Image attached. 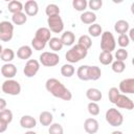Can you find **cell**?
<instances>
[{
    "mask_svg": "<svg viewBox=\"0 0 134 134\" xmlns=\"http://www.w3.org/2000/svg\"><path fill=\"white\" fill-rule=\"evenodd\" d=\"M45 88L54 97L61 98L63 100H70L72 98V93L70 90L67 89L58 79H48L45 83Z\"/></svg>",
    "mask_w": 134,
    "mask_h": 134,
    "instance_id": "cell-1",
    "label": "cell"
},
{
    "mask_svg": "<svg viewBox=\"0 0 134 134\" xmlns=\"http://www.w3.org/2000/svg\"><path fill=\"white\" fill-rule=\"evenodd\" d=\"M87 54H88V50L86 48H84L80 44H75L66 52L65 58L69 63L72 64V63H77L81 60L85 59Z\"/></svg>",
    "mask_w": 134,
    "mask_h": 134,
    "instance_id": "cell-2",
    "label": "cell"
},
{
    "mask_svg": "<svg viewBox=\"0 0 134 134\" xmlns=\"http://www.w3.org/2000/svg\"><path fill=\"white\" fill-rule=\"evenodd\" d=\"M116 47V42L113 34L111 31H103L102 38H100V48L103 51L106 52H111L115 50Z\"/></svg>",
    "mask_w": 134,
    "mask_h": 134,
    "instance_id": "cell-3",
    "label": "cell"
},
{
    "mask_svg": "<svg viewBox=\"0 0 134 134\" xmlns=\"http://www.w3.org/2000/svg\"><path fill=\"white\" fill-rule=\"evenodd\" d=\"M105 118L107 122L112 127H119L124 122V116L116 108H109L106 112Z\"/></svg>",
    "mask_w": 134,
    "mask_h": 134,
    "instance_id": "cell-4",
    "label": "cell"
},
{
    "mask_svg": "<svg viewBox=\"0 0 134 134\" xmlns=\"http://www.w3.org/2000/svg\"><path fill=\"white\" fill-rule=\"evenodd\" d=\"M40 63L45 67H54L60 63V57L57 52L44 51L39 57Z\"/></svg>",
    "mask_w": 134,
    "mask_h": 134,
    "instance_id": "cell-5",
    "label": "cell"
},
{
    "mask_svg": "<svg viewBox=\"0 0 134 134\" xmlns=\"http://www.w3.org/2000/svg\"><path fill=\"white\" fill-rule=\"evenodd\" d=\"M1 90L3 93L8 95H18L21 92V85L13 79L5 80L1 85Z\"/></svg>",
    "mask_w": 134,
    "mask_h": 134,
    "instance_id": "cell-6",
    "label": "cell"
},
{
    "mask_svg": "<svg viewBox=\"0 0 134 134\" xmlns=\"http://www.w3.org/2000/svg\"><path fill=\"white\" fill-rule=\"evenodd\" d=\"M14 36V24L9 21L0 22V40L3 42H8Z\"/></svg>",
    "mask_w": 134,
    "mask_h": 134,
    "instance_id": "cell-7",
    "label": "cell"
},
{
    "mask_svg": "<svg viewBox=\"0 0 134 134\" xmlns=\"http://www.w3.org/2000/svg\"><path fill=\"white\" fill-rule=\"evenodd\" d=\"M47 25H48V29L54 34H60L64 29V22H63L62 18L60 17V15L48 17Z\"/></svg>",
    "mask_w": 134,
    "mask_h": 134,
    "instance_id": "cell-8",
    "label": "cell"
},
{
    "mask_svg": "<svg viewBox=\"0 0 134 134\" xmlns=\"http://www.w3.org/2000/svg\"><path fill=\"white\" fill-rule=\"evenodd\" d=\"M39 69H40V62L35 59H29L27 60L23 68V73L27 77H32L38 73Z\"/></svg>",
    "mask_w": 134,
    "mask_h": 134,
    "instance_id": "cell-9",
    "label": "cell"
},
{
    "mask_svg": "<svg viewBox=\"0 0 134 134\" xmlns=\"http://www.w3.org/2000/svg\"><path fill=\"white\" fill-rule=\"evenodd\" d=\"M114 104L117 106V108H121L126 110H132L134 108L133 100L130 97H128L126 94H119Z\"/></svg>",
    "mask_w": 134,
    "mask_h": 134,
    "instance_id": "cell-10",
    "label": "cell"
},
{
    "mask_svg": "<svg viewBox=\"0 0 134 134\" xmlns=\"http://www.w3.org/2000/svg\"><path fill=\"white\" fill-rule=\"evenodd\" d=\"M119 92H122V94H132L134 93V79L129 77L125 79L119 83L118 87Z\"/></svg>",
    "mask_w": 134,
    "mask_h": 134,
    "instance_id": "cell-11",
    "label": "cell"
},
{
    "mask_svg": "<svg viewBox=\"0 0 134 134\" xmlns=\"http://www.w3.org/2000/svg\"><path fill=\"white\" fill-rule=\"evenodd\" d=\"M84 129L88 134H95L99 129V124L95 118L89 117L84 121Z\"/></svg>",
    "mask_w": 134,
    "mask_h": 134,
    "instance_id": "cell-12",
    "label": "cell"
},
{
    "mask_svg": "<svg viewBox=\"0 0 134 134\" xmlns=\"http://www.w3.org/2000/svg\"><path fill=\"white\" fill-rule=\"evenodd\" d=\"M1 74L6 80L13 79L17 74V67L14 64H12V63H5L1 67Z\"/></svg>",
    "mask_w": 134,
    "mask_h": 134,
    "instance_id": "cell-13",
    "label": "cell"
},
{
    "mask_svg": "<svg viewBox=\"0 0 134 134\" xmlns=\"http://www.w3.org/2000/svg\"><path fill=\"white\" fill-rule=\"evenodd\" d=\"M23 9L25 10V15L26 16H36L39 12V5L38 2L35 0H28L25 2V4L23 5Z\"/></svg>",
    "mask_w": 134,
    "mask_h": 134,
    "instance_id": "cell-14",
    "label": "cell"
},
{
    "mask_svg": "<svg viewBox=\"0 0 134 134\" xmlns=\"http://www.w3.org/2000/svg\"><path fill=\"white\" fill-rule=\"evenodd\" d=\"M50 32L51 31L48 29V27H40V28L37 29L36 35H35L34 38H36L37 40H40V41H42V42L47 44V42L51 38V34Z\"/></svg>",
    "mask_w": 134,
    "mask_h": 134,
    "instance_id": "cell-15",
    "label": "cell"
},
{
    "mask_svg": "<svg viewBox=\"0 0 134 134\" xmlns=\"http://www.w3.org/2000/svg\"><path fill=\"white\" fill-rule=\"evenodd\" d=\"M20 126L24 129L30 130V129H32L37 126V120L31 115H23L20 118Z\"/></svg>",
    "mask_w": 134,
    "mask_h": 134,
    "instance_id": "cell-16",
    "label": "cell"
},
{
    "mask_svg": "<svg viewBox=\"0 0 134 134\" xmlns=\"http://www.w3.org/2000/svg\"><path fill=\"white\" fill-rule=\"evenodd\" d=\"M32 54V49L28 45H22L17 50V57L20 60H29Z\"/></svg>",
    "mask_w": 134,
    "mask_h": 134,
    "instance_id": "cell-17",
    "label": "cell"
},
{
    "mask_svg": "<svg viewBox=\"0 0 134 134\" xmlns=\"http://www.w3.org/2000/svg\"><path fill=\"white\" fill-rule=\"evenodd\" d=\"M86 96L89 100L91 102H94V103H97L102 99L103 97V94L100 92L99 89L97 88H89L87 91H86Z\"/></svg>",
    "mask_w": 134,
    "mask_h": 134,
    "instance_id": "cell-18",
    "label": "cell"
},
{
    "mask_svg": "<svg viewBox=\"0 0 134 134\" xmlns=\"http://www.w3.org/2000/svg\"><path fill=\"white\" fill-rule=\"evenodd\" d=\"M130 29L129 22L126 20H118L114 24V30L119 35H125Z\"/></svg>",
    "mask_w": 134,
    "mask_h": 134,
    "instance_id": "cell-19",
    "label": "cell"
},
{
    "mask_svg": "<svg viewBox=\"0 0 134 134\" xmlns=\"http://www.w3.org/2000/svg\"><path fill=\"white\" fill-rule=\"evenodd\" d=\"M60 39H61L63 45H65V46H71V45H73V43L75 41V36H74V34L72 31L66 30V31H64L62 34V36H61Z\"/></svg>",
    "mask_w": 134,
    "mask_h": 134,
    "instance_id": "cell-20",
    "label": "cell"
},
{
    "mask_svg": "<svg viewBox=\"0 0 134 134\" xmlns=\"http://www.w3.org/2000/svg\"><path fill=\"white\" fill-rule=\"evenodd\" d=\"M39 120H40L42 126H45V127L50 126L52 124V120H53V115L49 111H42L40 113Z\"/></svg>",
    "mask_w": 134,
    "mask_h": 134,
    "instance_id": "cell-21",
    "label": "cell"
},
{
    "mask_svg": "<svg viewBox=\"0 0 134 134\" xmlns=\"http://www.w3.org/2000/svg\"><path fill=\"white\" fill-rule=\"evenodd\" d=\"M80 19L84 24H93L96 20V15L91 10H87V12H83Z\"/></svg>",
    "mask_w": 134,
    "mask_h": 134,
    "instance_id": "cell-22",
    "label": "cell"
},
{
    "mask_svg": "<svg viewBox=\"0 0 134 134\" xmlns=\"http://www.w3.org/2000/svg\"><path fill=\"white\" fill-rule=\"evenodd\" d=\"M102 75V70L98 66H89L88 68V77L89 81H97Z\"/></svg>",
    "mask_w": 134,
    "mask_h": 134,
    "instance_id": "cell-23",
    "label": "cell"
},
{
    "mask_svg": "<svg viewBox=\"0 0 134 134\" xmlns=\"http://www.w3.org/2000/svg\"><path fill=\"white\" fill-rule=\"evenodd\" d=\"M48 45H49V48L52 50V52H57V51H60L62 48H63V43L61 41L60 38H57V37H52L50 38V40L48 41Z\"/></svg>",
    "mask_w": 134,
    "mask_h": 134,
    "instance_id": "cell-24",
    "label": "cell"
},
{
    "mask_svg": "<svg viewBox=\"0 0 134 134\" xmlns=\"http://www.w3.org/2000/svg\"><path fill=\"white\" fill-rule=\"evenodd\" d=\"M26 21H27V16L23 12L13 14V16H12V23L15 25H22Z\"/></svg>",
    "mask_w": 134,
    "mask_h": 134,
    "instance_id": "cell-25",
    "label": "cell"
},
{
    "mask_svg": "<svg viewBox=\"0 0 134 134\" xmlns=\"http://www.w3.org/2000/svg\"><path fill=\"white\" fill-rule=\"evenodd\" d=\"M0 59L5 63H10L15 59V52L12 48H4L0 54Z\"/></svg>",
    "mask_w": 134,
    "mask_h": 134,
    "instance_id": "cell-26",
    "label": "cell"
},
{
    "mask_svg": "<svg viewBox=\"0 0 134 134\" xmlns=\"http://www.w3.org/2000/svg\"><path fill=\"white\" fill-rule=\"evenodd\" d=\"M7 9L8 12H10L12 14H16V13H20L23 10V4L20 1L17 0H13L8 3L7 5Z\"/></svg>",
    "mask_w": 134,
    "mask_h": 134,
    "instance_id": "cell-27",
    "label": "cell"
},
{
    "mask_svg": "<svg viewBox=\"0 0 134 134\" xmlns=\"http://www.w3.org/2000/svg\"><path fill=\"white\" fill-rule=\"evenodd\" d=\"M88 32H89L90 36L96 38V37L102 36V34H103V28H102V26H100L99 24L93 23V24L89 25V27H88Z\"/></svg>",
    "mask_w": 134,
    "mask_h": 134,
    "instance_id": "cell-28",
    "label": "cell"
},
{
    "mask_svg": "<svg viewBox=\"0 0 134 134\" xmlns=\"http://www.w3.org/2000/svg\"><path fill=\"white\" fill-rule=\"evenodd\" d=\"M98 61L103 64V65H109L112 64L113 62V54L111 52H106V51H102L98 55Z\"/></svg>",
    "mask_w": 134,
    "mask_h": 134,
    "instance_id": "cell-29",
    "label": "cell"
},
{
    "mask_svg": "<svg viewBox=\"0 0 134 134\" xmlns=\"http://www.w3.org/2000/svg\"><path fill=\"white\" fill-rule=\"evenodd\" d=\"M88 68L89 65H82L76 70V75L81 81H89L88 77Z\"/></svg>",
    "mask_w": 134,
    "mask_h": 134,
    "instance_id": "cell-30",
    "label": "cell"
},
{
    "mask_svg": "<svg viewBox=\"0 0 134 134\" xmlns=\"http://www.w3.org/2000/svg\"><path fill=\"white\" fill-rule=\"evenodd\" d=\"M75 72L74 67L71 64H64L61 67V74L65 77H71Z\"/></svg>",
    "mask_w": 134,
    "mask_h": 134,
    "instance_id": "cell-31",
    "label": "cell"
},
{
    "mask_svg": "<svg viewBox=\"0 0 134 134\" xmlns=\"http://www.w3.org/2000/svg\"><path fill=\"white\" fill-rule=\"evenodd\" d=\"M77 44H80L81 46H83L84 48H86L87 50L92 46V40L90 38V36L88 35H83L79 38L77 40Z\"/></svg>",
    "mask_w": 134,
    "mask_h": 134,
    "instance_id": "cell-32",
    "label": "cell"
},
{
    "mask_svg": "<svg viewBox=\"0 0 134 134\" xmlns=\"http://www.w3.org/2000/svg\"><path fill=\"white\" fill-rule=\"evenodd\" d=\"M0 119L6 122L7 125L13 120V112L9 109H3L0 111Z\"/></svg>",
    "mask_w": 134,
    "mask_h": 134,
    "instance_id": "cell-33",
    "label": "cell"
},
{
    "mask_svg": "<svg viewBox=\"0 0 134 134\" xmlns=\"http://www.w3.org/2000/svg\"><path fill=\"white\" fill-rule=\"evenodd\" d=\"M45 14L50 17V16H55V15H60V8L57 4H53V3H50L46 6L45 8Z\"/></svg>",
    "mask_w": 134,
    "mask_h": 134,
    "instance_id": "cell-34",
    "label": "cell"
},
{
    "mask_svg": "<svg viewBox=\"0 0 134 134\" xmlns=\"http://www.w3.org/2000/svg\"><path fill=\"white\" fill-rule=\"evenodd\" d=\"M112 70L115 72V73H121V72H124L125 71V69H126V64H125V62H122V61H117V60H115L114 62H112Z\"/></svg>",
    "mask_w": 134,
    "mask_h": 134,
    "instance_id": "cell-35",
    "label": "cell"
},
{
    "mask_svg": "<svg viewBox=\"0 0 134 134\" xmlns=\"http://www.w3.org/2000/svg\"><path fill=\"white\" fill-rule=\"evenodd\" d=\"M72 6L77 12H84L86 9V7L88 6V2L86 0H73Z\"/></svg>",
    "mask_w": 134,
    "mask_h": 134,
    "instance_id": "cell-36",
    "label": "cell"
},
{
    "mask_svg": "<svg viewBox=\"0 0 134 134\" xmlns=\"http://www.w3.org/2000/svg\"><path fill=\"white\" fill-rule=\"evenodd\" d=\"M48 133L49 134H64V129H63L61 124L54 122V124H51L49 126Z\"/></svg>",
    "mask_w": 134,
    "mask_h": 134,
    "instance_id": "cell-37",
    "label": "cell"
},
{
    "mask_svg": "<svg viewBox=\"0 0 134 134\" xmlns=\"http://www.w3.org/2000/svg\"><path fill=\"white\" fill-rule=\"evenodd\" d=\"M119 94H120V92H119L118 88H116V87H111V88L109 89V92H108V97H109L110 103L114 104V103L116 102V99H117V97H118Z\"/></svg>",
    "mask_w": 134,
    "mask_h": 134,
    "instance_id": "cell-38",
    "label": "cell"
},
{
    "mask_svg": "<svg viewBox=\"0 0 134 134\" xmlns=\"http://www.w3.org/2000/svg\"><path fill=\"white\" fill-rule=\"evenodd\" d=\"M87 109H88V112L92 115V116H96L99 114V106L97 103H94V102H90L87 106Z\"/></svg>",
    "mask_w": 134,
    "mask_h": 134,
    "instance_id": "cell-39",
    "label": "cell"
},
{
    "mask_svg": "<svg viewBox=\"0 0 134 134\" xmlns=\"http://www.w3.org/2000/svg\"><path fill=\"white\" fill-rule=\"evenodd\" d=\"M117 44L120 46V48H126L129 46L130 44V39H129V36L127 34L125 35H119L118 39H117Z\"/></svg>",
    "mask_w": 134,
    "mask_h": 134,
    "instance_id": "cell-40",
    "label": "cell"
},
{
    "mask_svg": "<svg viewBox=\"0 0 134 134\" xmlns=\"http://www.w3.org/2000/svg\"><path fill=\"white\" fill-rule=\"evenodd\" d=\"M115 58L117 61H122L125 62L127 59H128V51L125 49V48H119L115 51Z\"/></svg>",
    "mask_w": 134,
    "mask_h": 134,
    "instance_id": "cell-41",
    "label": "cell"
},
{
    "mask_svg": "<svg viewBox=\"0 0 134 134\" xmlns=\"http://www.w3.org/2000/svg\"><path fill=\"white\" fill-rule=\"evenodd\" d=\"M31 46L35 50H43L46 46V43L40 41V40H37L36 38H32L31 40Z\"/></svg>",
    "mask_w": 134,
    "mask_h": 134,
    "instance_id": "cell-42",
    "label": "cell"
},
{
    "mask_svg": "<svg viewBox=\"0 0 134 134\" xmlns=\"http://www.w3.org/2000/svg\"><path fill=\"white\" fill-rule=\"evenodd\" d=\"M103 5V1L102 0H90L88 2V6L89 8L92 10H98Z\"/></svg>",
    "mask_w": 134,
    "mask_h": 134,
    "instance_id": "cell-43",
    "label": "cell"
},
{
    "mask_svg": "<svg viewBox=\"0 0 134 134\" xmlns=\"http://www.w3.org/2000/svg\"><path fill=\"white\" fill-rule=\"evenodd\" d=\"M6 129H7V124L0 119V133L5 132V131H6Z\"/></svg>",
    "mask_w": 134,
    "mask_h": 134,
    "instance_id": "cell-44",
    "label": "cell"
},
{
    "mask_svg": "<svg viewBox=\"0 0 134 134\" xmlns=\"http://www.w3.org/2000/svg\"><path fill=\"white\" fill-rule=\"evenodd\" d=\"M6 108V100L3 97H0V111Z\"/></svg>",
    "mask_w": 134,
    "mask_h": 134,
    "instance_id": "cell-45",
    "label": "cell"
},
{
    "mask_svg": "<svg viewBox=\"0 0 134 134\" xmlns=\"http://www.w3.org/2000/svg\"><path fill=\"white\" fill-rule=\"evenodd\" d=\"M129 34H130V37H129L130 41H134V28H131Z\"/></svg>",
    "mask_w": 134,
    "mask_h": 134,
    "instance_id": "cell-46",
    "label": "cell"
},
{
    "mask_svg": "<svg viewBox=\"0 0 134 134\" xmlns=\"http://www.w3.org/2000/svg\"><path fill=\"white\" fill-rule=\"evenodd\" d=\"M24 134H37V133H36V132H34V131H31V130H29V131L25 132Z\"/></svg>",
    "mask_w": 134,
    "mask_h": 134,
    "instance_id": "cell-47",
    "label": "cell"
},
{
    "mask_svg": "<svg viewBox=\"0 0 134 134\" xmlns=\"http://www.w3.org/2000/svg\"><path fill=\"white\" fill-rule=\"evenodd\" d=\"M111 134H122V132L121 131H113Z\"/></svg>",
    "mask_w": 134,
    "mask_h": 134,
    "instance_id": "cell-48",
    "label": "cell"
},
{
    "mask_svg": "<svg viewBox=\"0 0 134 134\" xmlns=\"http://www.w3.org/2000/svg\"><path fill=\"white\" fill-rule=\"evenodd\" d=\"M2 50H3V47H2V45L0 44V54H1V52H2Z\"/></svg>",
    "mask_w": 134,
    "mask_h": 134,
    "instance_id": "cell-49",
    "label": "cell"
}]
</instances>
